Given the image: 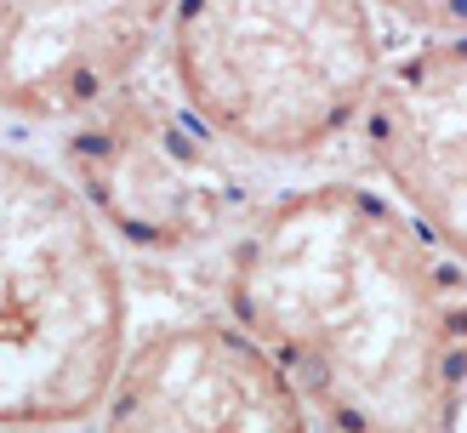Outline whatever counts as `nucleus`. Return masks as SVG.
Instances as JSON below:
<instances>
[{"mask_svg": "<svg viewBox=\"0 0 467 433\" xmlns=\"http://www.w3.org/2000/svg\"><path fill=\"white\" fill-rule=\"evenodd\" d=\"M166 57L182 108L268 160L331 149L388 75L370 0H171Z\"/></svg>", "mask_w": 467, "mask_h": 433, "instance_id": "obj_3", "label": "nucleus"}, {"mask_svg": "<svg viewBox=\"0 0 467 433\" xmlns=\"http://www.w3.org/2000/svg\"><path fill=\"white\" fill-rule=\"evenodd\" d=\"M359 126L382 182L467 268V35L393 57Z\"/></svg>", "mask_w": 467, "mask_h": 433, "instance_id": "obj_7", "label": "nucleus"}, {"mask_svg": "<svg viewBox=\"0 0 467 433\" xmlns=\"http://www.w3.org/2000/svg\"><path fill=\"white\" fill-rule=\"evenodd\" d=\"M382 6L439 35H467V0H382Z\"/></svg>", "mask_w": 467, "mask_h": 433, "instance_id": "obj_8", "label": "nucleus"}, {"mask_svg": "<svg viewBox=\"0 0 467 433\" xmlns=\"http://www.w3.org/2000/svg\"><path fill=\"white\" fill-rule=\"evenodd\" d=\"M131 296L109 228L35 154L0 149V422L80 428L126 359Z\"/></svg>", "mask_w": 467, "mask_h": 433, "instance_id": "obj_2", "label": "nucleus"}, {"mask_svg": "<svg viewBox=\"0 0 467 433\" xmlns=\"http://www.w3.org/2000/svg\"><path fill=\"white\" fill-rule=\"evenodd\" d=\"M171 0H0V108L75 120L137 80Z\"/></svg>", "mask_w": 467, "mask_h": 433, "instance_id": "obj_6", "label": "nucleus"}, {"mask_svg": "<svg viewBox=\"0 0 467 433\" xmlns=\"http://www.w3.org/2000/svg\"><path fill=\"white\" fill-rule=\"evenodd\" d=\"M103 433H314L291 376L234 319H171L126 348Z\"/></svg>", "mask_w": 467, "mask_h": 433, "instance_id": "obj_5", "label": "nucleus"}, {"mask_svg": "<svg viewBox=\"0 0 467 433\" xmlns=\"http://www.w3.org/2000/svg\"><path fill=\"white\" fill-rule=\"evenodd\" d=\"M462 263L405 200L296 189L245 217L228 319L337 433H456L467 399Z\"/></svg>", "mask_w": 467, "mask_h": 433, "instance_id": "obj_1", "label": "nucleus"}, {"mask_svg": "<svg viewBox=\"0 0 467 433\" xmlns=\"http://www.w3.org/2000/svg\"><path fill=\"white\" fill-rule=\"evenodd\" d=\"M68 160L75 189L91 200L103 228L149 251L200 245L240 211V189L217 154V137L194 114L182 120L137 86H120L75 114Z\"/></svg>", "mask_w": 467, "mask_h": 433, "instance_id": "obj_4", "label": "nucleus"}, {"mask_svg": "<svg viewBox=\"0 0 467 433\" xmlns=\"http://www.w3.org/2000/svg\"><path fill=\"white\" fill-rule=\"evenodd\" d=\"M0 433H68V428H23V422H0Z\"/></svg>", "mask_w": 467, "mask_h": 433, "instance_id": "obj_9", "label": "nucleus"}]
</instances>
